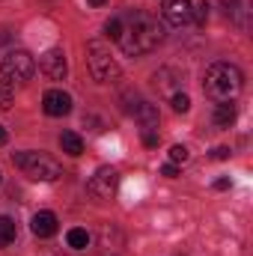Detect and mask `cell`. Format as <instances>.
Wrapping results in <instances>:
<instances>
[{
	"label": "cell",
	"instance_id": "20",
	"mask_svg": "<svg viewBox=\"0 0 253 256\" xmlns=\"http://www.w3.org/2000/svg\"><path fill=\"white\" fill-rule=\"evenodd\" d=\"M9 108H12V84L0 80V110H9Z\"/></svg>",
	"mask_w": 253,
	"mask_h": 256
},
{
	"label": "cell",
	"instance_id": "18",
	"mask_svg": "<svg viewBox=\"0 0 253 256\" xmlns=\"http://www.w3.org/2000/svg\"><path fill=\"white\" fill-rule=\"evenodd\" d=\"M190 21H196L200 27L208 21V3H206V0H202V3H196V6L190 9Z\"/></svg>",
	"mask_w": 253,
	"mask_h": 256
},
{
	"label": "cell",
	"instance_id": "6",
	"mask_svg": "<svg viewBox=\"0 0 253 256\" xmlns=\"http://www.w3.org/2000/svg\"><path fill=\"white\" fill-rule=\"evenodd\" d=\"M116 188H120V173L114 167H98L86 182V191L96 200H110L116 194Z\"/></svg>",
	"mask_w": 253,
	"mask_h": 256
},
{
	"label": "cell",
	"instance_id": "27",
	"mask_svg": "<svg viewBox=\"0 0 253 256\" xmlns=\"http://www.w3.org/2000/svg\"><path fill=\"white\" fill-rule=\"evenodd\" d=\"M0 143H6V128L0 126Z\"/></svg>",
	"mask_w": 253,
	"mask_h": 256
},
{
	"label": "cell",
	"instance_id": "10",
	"mask_svg": "<svg viewBox=\"0 0 253 256\" xmlns=\"http://www.w3.org/2000/svg\"><path fill=\"white\" fill-rule=\"evenodd\" d=\"M152 84H155V90H158V92H164V96L170 98V96H176V92H179V86H182V74H179V72H173V68H161V72H155Z\"/></svg>",
	"mask_w": 253,
	"mask_h": 256
},
{
	"label": "cell",
	"instance_id": "4",
	"mask_svg": "<svg viewBox=\"0 0 253 256\" xmlns=\"http://www.w3.org/2000/svg\"><path fill=\"white\" fill-rule=\"evenodd\" d=\"M86 63H90V72L98 84H114L120 80V63L114 60L110 48L104 39H90L86 42Z\"/></svg>",
	"mask_w": 253,
	"mask_h": 256
},
{
	"label": "cell",
	"instance_id": "23",
	"mask_svg": "<svg viewBox=\"0 0 253 256\" xmlns=\"http://www.w3.org/2000/svg\"><path fill=\"white\" fill-rule=\"evenodd\" d=\"M161 173H164V176H170V179H176V176H179V164H164V167H161Z\"/></svg>",
	"mask_w": 253,
	"mask_h": 256
},
{
	"label": "cell",
	"instance_id": "7",
	"mask_svg": "<svg viewBox=\"0 0 253 256\" xmlns=\"http://www.w3.org/2000/svg\"><path fill=\"white\" fill-rule=\"evenodd\" d=\"M42 108L48 116H68L72 114V96L63 90H48L42 98Z\"/></svg>",
	"mask_w": 253,
	"mask_h": 256
},
{
	"label": "cell",
	"instance_id": "15",
	"mask_svg": "<svg viewBox=\"0 0 253 256\" xmlns=\"http://www.w3.org/2000/svg\"><path fill=\"white\" fill-rule=\"evenodd\" d=\"M66 242H68V248L84 250V248H90V232H86V230H80V226H74V230H68V232H66Z\"/></svg>",
	"mask_w": 253,
	"mask_h": 256
},
{
	"label": "cell",
	"instance_id": "19",
	"mask_svg": "<svg viewBox=\"0 0 253 256\" xmlns=\"http://www.w3.org/2000/svg\"><path fill=\"white\" fill-rule=\"evenodd\" d=\"M104 33H108V39H110V42H120V33H122V18H110V21L104 24Z\"/></svg>",
	"mask_w": 253,
	"mask_h": 256
},
{
	"label": "cell",
	"instance_id": "16",
	"mask_svg": "<svg viewBox=\"0 0 253 256\" xmlns=\"http://www.w3.org/2000/svg\"><path fill=\"white\" fill-rule=\"evenodd\" d=\"M15 236H18V230H15V220L0 214V248H9V244L15 242Z\"/></svg>",
	"mask_w": 253,
	"mask_h": 256
},
{
	"label": "cell",
	"instance_id": "1",
	"mask_svg": "<svg viewBox=\"0 0 253 256\" xmlns=\"http://www.w3.org/2000/svg\"><path fill=\"white\" fill-rule=\"evenodd\" d=\"M164 42V24L152 15V12H131L122 21V33H120V45L128 57H140L155 51Z\"/></svg>",
	"mask_w": 253,
	"mask_h": 256
},
{
	"label": "cell",
	"instance_id": "11",
	"mask_svg": "<svg viewBox=\"0 0 253 256\" xmlns=\"http://www.w3.org/2000/svg\"><path fill=\"white\" fill-rule=\"evenodd\" d=\"M134 120L140 122V128H143V134H158V108L155 104H146V102H140L137 108H134Z\"/></svg>",
	"mask_w": 253,
	"mask_h": 256
},
{
	"label": "cell",
	"instance_id": "28",
	"mask_svg": "<svg viewBox=\"0 0 253 256\" xmlns=\"http://www.w3.org/2000/svg\"><path fill=\"white\" fill-rule=\"evenodd\" d=\"M0 179H3V176H0Z\"/></svg>",
	"mask_w": 253,
	"mask_h": 256
},
{
	"label": "cell",
	"instance_id": "22",
	"mask_svg": "<svg viewBox=\"0 0 253 256\" xmlns=\"http://www.w3.org/2000/svg\"><path fill=\"white\" fill-rule=\"evenodd\" d=\"M230 155H232V152H230V146H218V149L212 152V158H218V161H226Z\"/></svg>",
	"mask_w": 253,
	"mask_h": 256
},
{
	"label": "cell",
	"instance_id": "14",
	"mask_svg": "<svg viewBox=\"0 0 253 256\" xmlns=\"http://www.w3.org/2000/svg\"><path fill=\"white\" fill-rule=\"evenodd\" d=\"M60 146H63L66 155H72V158H78V155L84 152V140H80V134H74V131H63V134H60Z\"/></svg>",
	"mask_w": 253,
	"mask_h": 256
},
{
	"label": "cell",
	"instance_id": "8",
	"mask_svg": "<svg viewBox=\"0 0 253 256\" xmlns=\"http://www.w3.org/2000/svg\"><path fill=\"white\" fill-rule=\"evenodd\" d=\"M164 18H167V24H173V27H185L190 21V0H164Z\"/></svg>",
	"mask_w": 253,
	"mask_h": 256
},
{
	"label": "cell",
	"instance_id": "3",
	"mask_svg": "<svg viewBox=\"0 0 253 256\" xmlns=\"http://www.w3.org/2000/svg\"><path fill=\"white\" fill-rule=\"evenodd\" d=\"M12 161L24 176L36 179V182H57L63 176V164L45 152H15Z\"/></svg>",
	"mask_w": 253,
	"mask_h": 256
},
{
	"label": "cell",
	"instance_id": "2",
	"mask_svg": "<svg viewBox=\"0 0 253 256\" xmlns=\"http://www.w3.org/2000/svg\"><path fill=\"white\" fill-rule=\"evenodd\" d=\"M244 86V74L238 72V66L232 63H212L206 68V78H202V90L212 102H232Z\"/></svg>",
	"mask_w": 253,
	"mask_h": 256
},
{
	"label": "cell",
	"instance_id": "17",
	"mask_svg": "<svg viewBox=\"0 0 253 256\" xmlns=\"http://www.w3.org/2000/svg\"><path fill=\"white\" fill-rule=\"evenodd\" d=\"M170 104H173V110H176V114H188V110H190V98L185 96V92L170 96Z\"/></svg>",
	"mask_w": 253,
	"mask_h": 256
},
{
	"label": "cell",
	"instance_id": "5",
	"mask_svg": "<svg viewBox=\"0 0 253 256\" xmlns=\"http://www.w3.org/2000/svg\"><path fill=\"white\" fill-rule=\"evenodd\" d=\"M3 78L6 80H15V84H27L30 78H33V72H36V63H33V57L27 54V51H9L6 57H3Z\"/></svg>",
	"mask_w": 253,
	"mask_h": 256
},
{
	"label": "cell",
	"instance_id": "26",
	"mask_svg": "<svg viewBox=\"0 0 253 256\" xmlns=\"http://www.w3.org/2000/svg\"><path fill=\"white\" fill-rule=\"evenodd\" d=\"M86 3H90V6H104L108 0H86Z\"/></svg>",
	"mask_w": 253,
	"mask_h": 256
},
{
	"label": "cell",
	"instance_id": "13",
	"mask_svg": "<svg viewBox=\"0 0 253 256\" xmlns=\"http://www.w3.org/2000/svg\"><path fill=\"white\" fill-rule=\"evenodd\" d=\"M236 114H238V110H236L232 102H220L218 110H214V126L218 128H230L232 122H236Z\"/></svg>",
	"mask_w": 253,
	"mask_h": 256
},
{
	"label": "cell",
	"instance_id": "25",
	"mask_svg": "<svg viewBox=\"0 0 253 256\" xmlns=\"http://www.w3.org/2000/svg\"><path fill=\"white\" fill-rule=\"evenodd\" d=\"M214 188H218V191H226V188H230V179H218Z\"/></svg>",
	"mask_w": 253,
	"mask_h": 256
},
{
	"label": "cell",
	"instance_id": "12",
	"mask_svg": "<svg viewBox=\"0 0 253 256\" xmlns=\"http://www.w3.org/2000/svg\"><path fill=\"white\" fill-rule=\"evenodd\" d=\"M30 230H33V236H39V238H51V236L57 232V214H54V212H39V214H33Z\"/></svg>",
	"mask_w": 253,
	"mask_h": 256
},
{
	"label": "cell",
	"instance_id": "21",
	"mask_svg": "<svg viewBox=\"0 0 253 256\" xmlns=\"http://www.w3.org/2000/svg\"><path fill=\"white\" fill-rule=\"evenodd\" d=\"M188 158H190V152L185 146H173V149H170V164H185Z\"/></svg>",
	"mask_w": 253,
	"mask_h": 256
},
{
	"label": "cell",
	"instance_id": "9",
	"mask_svg": "<svg viewBox=\"0 0 253 256\" xmlns=\"http://www.w3.org/2000/svg\"><path fill=\"white\" fill-rule=\"evenodd\" d=\"M42 72L51 78V80H63L66 78V54L60 48H51L42 54Z\"/></svg>",
	"mask_w": 253,
	"mask_h": 256
},
{
	"label": "cell",
	"instance_id": "24",
	"mask_svg": "<svg viewBox=\"0 0 253 256\" xmlns=\"http://www.w3.org/2000/svg\"><path fill=\"white\" fill-rule=\"evenodd\" d=\"M143 146H149V149H152V146H158V134H152V131H149V134H143Z\"/></svg>",
	"mask_w": 253,
	"mask_h": 256
}]
</instances>
